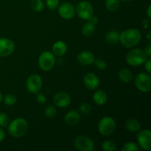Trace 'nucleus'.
I'll use <instances>...</instances> for the list:
<instances>
[{
    "mask_svg": "<svg viewBox=\"0 0 151 151\" xmlns=\"http://www.w3.org/2000/svg\"><path fill=\"white\" fill-rule=\"evenodd\" d=\"M141 38V32L138 29H129L124 30L119 35V41L126 48H133L138 45Z\"/></svg>",
    "mask_w": 151,
    "mask_h": 151,
    "instance_id": "obj_1",
    "label": "nucleus"
},
{
    "mask_svg": "<svg viewBox=\"0 0 151 151\" xmlns=\"http://www.w3.org/2000/svg\"><path fill=\"white\" fill-rule=\"evenodd\" d=\"M28 130V124L26 119L17 118L10 122L8 127V132L13 137H22Z\"/></svg>",
    "mask_w": 151,
    "mask_h": 151,
    "instance_id": "obj_2",
    "label": "nucleus"
},
{
    "mask_svg": "<svg viewBox=\"0 0 151 151\" xmlns=\"http://www.w3.org/2000/svg\"><path fill=\"white\" fill-rule=\"evenodd\" d=\"M147 56L141 49H134L131 50L126 56V61L129 65L138 66L144 64L147 60Z\"/></svg>",
    "mask_w": 151,
    "mask_h": 151,
    "instance_id": "obj_3",
    "label": "nucleus"
},
{
    "mask_svg": "<svg viewBox=\"0 0 151 151\" xmlns=\"http://www.w3.org/2000/svg\"><path fill=\"white\" fill-rule=\"evenodd\" d=\"M116 129V122L113 118L110 116L103 117L98 125V131L101 135L109 137L114 132Z\"/></svg>",
    "mask_w": 151,
    "mask_h": 151,
    "instance_id": "obj_4",
    "label": "nucleus"
},
{
    "mask_svg": "<svg viewBox=\"0 0 151 151\" xmlns=\"http://www.w3.org/2000/svg\"><path fill=\"white\" fill-rule=\"evenodd\" d=\"M55 63V56L51 52L44 51L38 58V65L44 71H50L54 66Z\"/></svg>",
    "mask_w": 151,
    "mask_h": 151,
    "instance_id": "obj_5",
    "label": "nucleus"
},
{
    "mask_svg": "<svg viewBox=\"0 0 151 151\" xmlns=\"http://www.w3.org/2000/svg\"><path fill=\"white\" fill-rule=\"evenodd\" d=\"M135 85L139 91L142 92H147L151 88V78L150 74H138L135 78Z\"/></svg>",
    "mask_w": 151,
    "mask_h": 151,
    "instance_id": "obj_6",
    "label": "nucleus"
},
{
    "mask_svg": "<svg viewBox=\"0 0 151 151\" xmlns=\"http://www.w3.org/2000/svg\"><path fill=\"white\" fill-rule=\"evenodd\" d=\"M78 16L84 20H88L94 15V8L88 1H83L78 4L76 7Z\"/></svg>",
    "mask_w": 151,
    "mask_h": 151,
    "instance_id": "obj_7",
    "label": "nucleus"
},
{
    "mask_svg": "<svg viewBox=\"0 0 151 151\" xmlns=\"http://www.w3.org/2000/svg\"><path fill=\"white\" fill-rule=\"evenodd\" d=\"M26 86L28 91L32 94H37L42 88V80L38 75H31L27 80Z\"/></svg>",
    "mask_w": 151,
    "mask_h": 151,
    "instance_id": "obj_8",
    "label": "nucleus"
},
{
    "mask_svg": "<svg viewBox=\"0 0 151 151\" xmlns=\"http://www.w3.org/2000/svg\"><path fill=\"white\" fill-rule=\"evenodd\" d=\"M75 146L78 150L92 151L94 150V143L89 137L79 136L75 140Z\"/></svg>",
    "mask_w": 151,
    "mask_h": 151,
    "instance_id": "obj_9",
    "label": "nucleus"
},
{
    "mask_svg": "<svg viewBox=\"0 0 151 151\" xmlns=\"http://www.w3.org/2000/svg\"><path fill=\"white\" fill-rule=\"evenodd\" d=\"M139 145L145 150L151 149V132L149 130H142L137 136Z\"/></svg>",
    "mask_w": 151,
    "mask_h": 151,
    "instance_id": "obj_10",
    "label": "nucleus"
},
{
    "mask_svg": "<svg viewBox=\"0 0 151 151\" xmlns=\"http://www.w3.org/2000/svg\"><path fill=\"white\" fill-rule=\"evenodd\" d=\"M15 45L13 41L7 38H0V57L10 55L14 51Z\"/></svg>",
    "mask_w": 151,
    "mask_h": 151,
    "instance_id": "obj_11",
    "label": "nucleus"
},
{
    "mask_svg": "<svg viewBox=\"0 0 151 151\" xmlns=\"http://www.w3.org/2000/svg\"><path fill=\"white\" fill-rule=\"evenodd\" d=\"M58 13L63 19H72L75 14V7H74V6L71 3L63 2L59 7Z\"/></svg>",
    "mask_w": 151,
    "mask_h": 151,
    "instance_id": "obj_12",
    "label": "nucleus"
},
{
    "mask_svg": "<svg viewBox=\"0 0 151 151\" xmlns=\"http://www.w3.org/2000/svg\"><path fill=\"white\" fill-rule=\"evenodd\" d=\"M55 105L59 108H66L71 103V97L66 92H58L53 98Z\"/></svg>",
    "mask_w": 151,
    "mask_h": 151,
    "instance_id": "obj_13",
    "label": "nucleus"
},
{
    "mask_svg": "<svg viewBox=\"0 0 151 151\" xmlns=\"http://www.w3.org/2000/svg\"><path fill=\"white\" fill-rule=\"evenodd\" d=\"M83 83L85 86L89 90H94L100 86V80L94 73H88L84 76Z\"/></svg>",
    "mask_w": 151,
    "mask_h": 151,
    "instance_id": "obj_14",
    "label": "nucleus"
},
{
    "mask_svg": "<svg viewBox=\"0 0 151 151\" xmlns=\"http://www.w3.org/2000/svg\"><path fill=\"white\" fill-rule=\"evenodd\" d=\"M78 60L82 65H90L94 60V55L90 51H82L78 55Z\"/></svg>",
    "mask_w": 151,
    "mask_h": 151,
    "instance_id": "obj_15",
    "label": "nucleus"
},
{
    "mask_svg": "<svg viewBox=\"0 0 151 151\" xmlns=\"http://www.w3.org/2000/svg\"><path fill=\"white\" fill-rule=\"evenodd\" d=\"M81 115L78 111L72 110L68 112L65 116V122L69 126H74L79 122Z\"/></svg>",
    "mask_w": 151,
    "mask_h": 151,
    "instance_id": "obj_16",
    "label": "nucleus"
},
{
    "mask_svg": "<svg viewBox=\"0 0 151 151\" xmlns=\"http://www.w3.org/2000/svg\"><path fill=\"white\" fill-rule=\"evenodd\" d=\"M67 51V45L62 41H58L54 44L52 47V52L56 56H63Z\"/></svg>",
    "mask_w": 151,
    "mask_h": 151,
    "instance_id": "obj_17",
    "label": "nucleus"
},
{
    "mask_svg": "<svg viewBox=\"0 0 151 151\" xmlns=\"http://www.w3.org/2000/svg\"><path fill=\"white\" fill-rule=\"evenodd\" d=\"M93 99L96 104L98 106H103V105L106 104L107 102V94L103 90H98V91H95L94 94H93Z\"/></svg>",
    "mask_w": 151,
    "mask_h": 151,
    "instance_id": "obj_18",
    "label": "nucleus"
},
{
    "mask_svg": "<svg viewBox=\"0 0 151 151\" xmlns=\"http://www.w3.org/2000/svg\"><path fill=\"white\" fill-rule=\"evenodd\" d=\"M95 31V24L88 20V22H86L82 27V33L84 36L90 37L94 34Z\"/></svg>",
    "mask_w": 151,
    "mask_h": 151,
    "instance_id": "obj_19",
    "label": "nucleus"
},
{
    "mask_svg": "<svg viewBox=\"0 0 151 151\" xmlns=\"http://www.w3.org/2000/svg\"><path fill=\"white\" fill-rule=\"evenodd\" d=\"M119 80L124 83H129L132 81L133 74L129 69H122L118 73Z\"/></svg>",
    "mask_w": 151,
    "mask_h": 151,
    "instance_id": "obj_20",
    "label": "nucleus"
},
{
    "mask_svg": "<svg viewBox=\"0 0 151 151\" xmlns=\"http://www.w3.org/2000/svg\"><path fill=\"white\" fill-rule=\"evenodd\" d=\"M125 127H126L128 131H131V132H137L141 128V125L137 119H130L126 121Z\"/></svg>",
    "mask_w": 151,
    "mask_h": 151,
    "instance_id": "obj_21",
    "label": "nucleus"
},
{
    "mask_svg": "<svg viewBox=\"0 0 151 151\" xmlns=\"http://www.w3.org/2000/svg\"><path fill=\"white\" fill-rule=\"evenodd\" d=\"M119 32L118 31L112 30L108 32L106 35V40L109 44H114L119 41Z\"/></svg>",
    "mask_w": 151,
    "mask_h": 151,
    "instance_id": "obj_22",
    "label": "nucleus"
},
{
    "mask_svg": "<svg viewBox=\"0 0 151 151\" xmlns=\"http://www.w3.org/2000/svg\"><path fill=\"white\" fill-rule=\"evenodd\" d=\"M106 7L108 10L111 12H114L118 10L120 5V1L119 0H106Z\"/></svg>",
    "mask_w": 151,
    "mask_h": 151,
    "instance_id": "obj_23",
    "label": "nucleus"
},
{
    "mask_svg": "<svg viewBox=\"0 0 151 151\" xmlns=\"http://www.w3.org/2000/svg\"><path fill=\"white\" fill-rule=\"evenodd\" d=\"M30 5L32 10L36 12L42 11L44 7L42 0H30Z\"/></svg>",
    "mask_w": 151,
    "mask_h": 151,
    "instance_id": "obj_24",
    "label": "nucleus"
},
{
    "mask_svg": "<svg viewBox=\"0 0 151 151\" xmlns=\"http://www.w3.org/2000/svg\"><path fill=\"white\" fill-rule=\"evenodd\" d=\"M116 144L113 141L107 140L102 144V149L106 151H114L116 150Z\"/></svg>",
    "mask_w": 151,
    "mask_h": 151,
    "instance_id": "obj_25",
    "label": "nucleus"
},
{
    "mask_svg": "<svg viewBox=\"0 0 151 151\" xmlns=\"http://www.w3.org/2000/svg\"><path fill=\"white\" fill-rule=\"evenodd\" d=\"M56 114H57V110H56L55 107L53 106H51V105L47 106L45 109V111H44V114L48 118L55 117Z\"/></svg>",
    "mask_w": 151,
    "mask_h": 151,
    "instance_id": "obj_26",
    "label": "nucleus"
},
{
    "mask_svg": "<svg viewBox=\"0 0 151 151\" xmlns=\"http://www.w3.org/2000/svg\"><path fill=\"white\" fill-rule=\"evenodd\" d=\"M139 147L138 145L136 143L132 142H129L124 145L123 147L122 148V151H137L139 150Z\"/></svg>",
    "mask_w": 151,
    "mask_h": 151,
    "instance_id": "obj_27",
    "label": "nucleus"
},
{
    "mask_svg": "<svg viewBox=\"0 0 151 151\" xmlns=\"http://www.w3.org/2000/svg\"><path fill=\"white\" fill-rule=\"evenodd\" d=\"M4 101L7 106H13L17 101V99H16V96L13 94H8L4 97Z\"/></svg>",
    "mask_w": 151,
    "mask_h": 151,
    "instance_id": "obj_28",
    "label": "nucleus"
},
{
    "mask_svg": "<svg viewBox=\"0 0 151 151\" xmlns=\"http://www.w3.org/2000/svg\"><path fill=\"white\" fill-rule=\"evenodd\" d=\"M93 63H94V66L97 69H100V70H103V69H106V67H107V63L103 59H94V62Z\"/></svg>",
    "mask_w": 151,
    "mask_h": 151,
    "instance_id": "obj_29",
    "label": "nucleus"
},
{
    "mask_svg": "<svg viewBox=\"0 0 151 151\" xmlns=\"http://www.w3.org/2000/svg\"><path fill=\"white\" fill-rule=\"evenodd\" d=\"M9 124V116L5 113H0V126L4 128Z\"/></svg>",
    "mask_w": 151,
    "mask_h": 151,
    "instance_id": "obj_30",
    "label": "nucleus"
},
{
    "mask_svg": "<svg viewBox=\"0 0 151 151\" xmlns=\"http://www.w3.org/2000/svg\"><path fill=\"white\" fill-rule=\"evenodd\" d=\"M60 1L59 0H47L46 1V4L47 7H48L50 10H54L58 7Z\"/></svg>",
    "mask_w": 151,
    "mask_h": 151,
    "instance_id": "obj_31",
    "label": "nucleus"
},
{
    "mask_svg": "<svg viewBox=\"0 0 151 151\" xmlns=\"http://www.w3.org/2000/svg\"><path fill=\"white\" fill-rule=\"evenodd\" d=\"M79 111L84 114H88L91 112V106L88 103H82L79 106Z\"/></svg>",
    "mask_w": 151,
    "mask_h": 151,
    "instance_id": "obj_32",
    "label": "nucleus"
},
{
    "mask_svg": "<svg viewBox=\"0 0 151 151\" xmlns=\"http://www.w3.org/2000/svg\"><path fill=\"white\" fill-rule=\"evenodd\" d=\"M38 94V93H37ZM37 102L40 104H44V103H46L47 101V98H46V96L43 94H38L36 97Z\"/></svg>",
    "mask_w": 151,
    "mask_h": 151,
    "instance_id": "obj_33",
    "label": "nucleus"
},
{
    "mask_svg": "<svg viewBox=\"0 0 151 151\" xmlns=\"http://www.w3.org/2000/svg\"><path fill=\"white\" fill-rule=\"evenodd\" d=\"M145 70L147 71V73L150 74L151 72V60L149 59V60H147L145 62Z\"/></svg>",
    "mask_w": 151,
    "mask_h": 151,
    "instance_id": "obj_34",
    "label": "nucleus"
},
{
    "mask_svg": "<svg viewBox=\"0 0 151 151\" xmlns=\"http://www.w3.org/2000/svg\"><path fill=\"white\" fill-rule=\"evenodd\" d=\"M144 52L145 53L146 56H147V58L150 57V56H151V46H150V44H148L147 46H146L145 48Z\"/></svg>",
    "mask_w": 151,
    "mask_h": 151,
    "instance_id": "obj_35",
    "label": "nucleus"
},
{
    "mask_svg": "<svg viewBox=\"0 0 151 151\" xmlns=\"http://www.w3.org/2000/svg\"><path fill=\"white\" fill-rule=\"evenodd\" d=\"M142 24L145 28H148L150 26V20L149 19H145L142 22Z\"/></svg>",
    "mask_w": 151,
    "mask_h": 151,
    "instance_id": "obj_36",
    "label": "nucleus"
},
{
    "mask_svg": "<svg viewBox=\"0 0 151 151\" xmlns=\"http://www.w3.org/2000/svg\"><path fill=\"white\" fill-rule=\"evenodd\" d=\"M4 137H5V134H4V131H3L2 128H0V142L4 140Z\"/></svg>",
    "mask_w": 151,
    "mask_h": 151,
    "instance_id": "obj_37",
    "label": "nucleus"
},
{
    "mask_svg": "<svg viewBox=\"0 0 151 151\" xmlns=\"http://www.w3.org/2000/svg\"><path fill=\"white\" fill-rule=\"evenodd\" d=\"M150 10H151V6L149 5L148 6V8H147V16H148V17L151 18V14H150Z\"/></svg>",
    "mask_w": 151,
    "mask_h": 151,
    "instance_id": "obj_38",
    "label": "nucleus"
},
{
    "mask_svg": "<svg viewBox=\"0 0 151 151\" xmlns=\"http://www.w3.org/2000/svg\"><path fill=\"white\" fill-rule=\"evenodd\" d=\"M1 100H2V94H1V93L0 92V103L1 102Z\"/></svg>",
    "mask_w": 151,
    "mask_h": 151,
    "instance_id": "obj_39",
    "label": "nucleus"
},
{
    "mask_svg": "<svg viewBox=\"0 0 151 151\" xmlns=\"http://www.w3.org/2000/svg\"><path fill=\"white\" fill-rule=\"evenodd\" d=\"M119 1H124V2H126V1H132V0H119Z\"/></svg>",
    "mask_w": 151,
    "mask_h": 151,
    "instance_id": "obj_40",
    "label": "nucleus"
},
{
    "mask_svg": "<svg viewBox=\"0 0 151 151\" xmlns=\"http://www.w3.org/2000/svg\"><path fill=\"white\" fill-rule=\"evenodd\" d=\"M147 38H148V39L150 40V32H148V35H147Z\"/></svg>",
    "mask_w": 151,
    "mask_h": 151,
    "instance_id": "obj_41",
    "label": "nucleus"
}]
</instances>
